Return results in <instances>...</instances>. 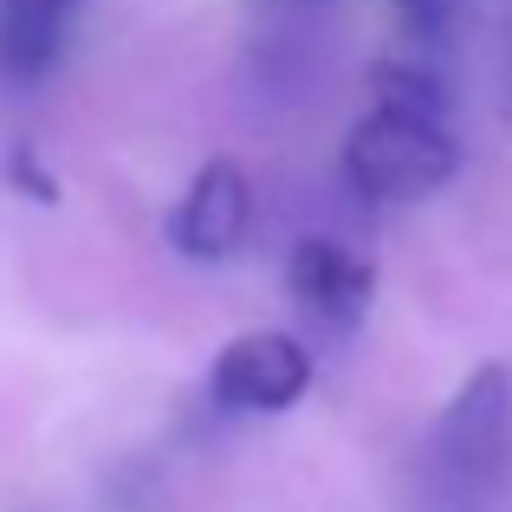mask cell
Instances as JSON below:
<instances>
[{"instance_id": "6da1fadb", "label": "cell", "mask_w": 512, "mask_h": 512, "mask_svg": "<svg viewBox=\"0 0 512 512\" xmlns=\"http://www.w3.org/2000/svg\"><path fill=\"white\" fill-rule=\"evenodd\" d=\"M461 169V143L448 124H422V117L370 111L344 137V175L363 201L376 208H402V201H428L454 182Z\"/></svg>"}, {"instance_id": "7a4b0ae2", "label": "cell", "mask_w": 512, "mask_h": 512, "mask_svg": "<svg viewBox=\"0 0 512 512\" xmlns=\"http://www.w3.org/2000/svg\"><path fill=\"white\" fill-rule=\"evenodd\" d=\"M435 467H441V487L474 512L500 493L512 467V370L506 363H480L448 396L441 428H435Z\"/></svg>"}, {"instance_id": "9c48e42d", "label": "cell", "mask_w": 512, "mask_h": 512, "mask_svg": "<svg viewBox=\"0 0 512 512\" xmlns=\"http://www.w3.org/2000/svg\"><path fill=\"white\" fill-rule=\"evenodd\" d=\"M7 175H13V182H20V188H26L33 201H59V182H52V175L39 169V156L26 150V143H20V150L7 156Z\"/></svg>"}, {"instance_id": "30bf717a", "label": "cell", "mask_w": 512, "mask_h": 512, "mask_svg": "<svg viewBox=\"0 0 512 512\" xmlns=\"http://www.w3.org/2000/svg\"><path fill=\"white\" fill-rule=\"evenodd\" d=\"M273 7H299V13H325V7H338V0H273Z\"/></svg>"}, {"instance_id": "8992f818", "label": "cell", "mask_w": 512, "mask_h": 512, "mask_svg": "<svg viewBox=\"0 0 512 512\" xmlns=\"http://www.w3.org/2000/svg\"><path fill=\"white\" fill-rule=\"evenodd\" d=\"M78 7L85 0H0V78L7 85H39L59 65Z\"/></svg>"}, {"instance_id": "5b68a950", "label": "cell", "mask_w": 512, "mask_h": 512, "mask_svg": "<svg viewBox=\"0 0 512 512\" xmlns=\"http://www.w3.org/2000/svg\"><path fill=\"white\" fill-rule=\"evenodd\" d=\"M286 292L305 318H318V325H331V331H350L376 299V266L357 260L338 240L312 234V240H299L292 260H286Z\"/></svg>"}, {"instance_id": "8fae6325", "label": "cell", "mask_w": 512, "mask_h": 512, "mask_svg": "<svg viewBox=\"0 0 512 512\" xmlns=\"http://www.w3.org/2000/svg\"><path fill=\"white\" fill-rule=\"evenodd\" d=\"M506 104H512V59H506Z\"/></svg>"}, {"instance_id": "ba28073f", "label": "cell", "mask_w": 512, "mask_h": 512, "mask_svg": "<svg viewBox=\"0 0 512 512\" xmlns=\"http://www.w3.org/2000/svg\"><path fill=\"white\" fill-rule=\"evenodd\" d=\"M467 13L474 0H396V20L409 33V52H428V59H448L467 33Z\"/></svg>"}, {"instance_id": "52a82bcc", "label": "cell", "mask_w": 512, "mask_h": 512, "mask_svg": "<svg viewBox=\"0 0 512 512\" xmlns=\"http://www.w3.org/2000/svg\"><path fill=\"white\" fill-rule=\"evenodd\" d=\"M370 91H376V111L422 117V124H448L454 117L448 59H428V52H389L370 72Z\"/></svg>"}, {"instance_id": "277c9868", "label": "cell", "mask_w": 512, "mask_h": 512, "mask_svg": "<svg viewBox=\"0 0 512 512\" xmlns=\"http://www.w3.org/2000/svg\"><path fill=\"white\" fill-rule=\"evenodd\" d=\"M247 221H253L247 169L234 156H214V163L195 169V182L169 208V240H175L182 260H227L247 240Z\"/></svg>"}, {"instance_id": "3957f363", "label": "cell", "mask_w": 512, "mask_h": 512, "mask_svg": "<svg viewBox=\"0 0 512 512\" xmlns=\"http://www.w3.org/2000/svg\"><path fill=\"white\" fill-rule=\"evenodd\" d=\"M312 389V350L292 331H247L214 357L208 396L240 415H279Z\"/></svg>"}]
</instances>
